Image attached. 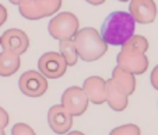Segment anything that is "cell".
I'll return each instance as SVG.
<instances>
[{"label":"cell","mask_w":158,"mask_h":135,"mask_svg":"<svg viewBox=\"0 0 158 135\" xmlns=\"http://www.w3.org/2000/svg\"><path fill=\"white\" fill-rule=\"evenodd\" d=\"M2 48L6 51L15 52L18 55H23L30 47V38L23 30L18 28H10L2 34Z\"/></svg>","instance_id":"cell-9"},{"label":"cell","mask_w":158,"mask_h":135,"mask_svg":"<svg viewBox=\"0 0 158 135\" xmlns=\"http://www.w3.org/2000/svg\"><path fill=\"white\" fill-rule=\"evenodd\" d=\"M7 16H9L7 14V9L3 4H0V27L7 21Z\"/></svg>","instance_id":"cell-23"},{"label":"cell","mask_w":158,"mask_h":135,"mask_svg":"<svg viewBox=\"0 0 158 135\" xmlns=\"http://www.w3.org/2000/svg\"><path fill=\"white\" fill-rule=\"evenodd\" d=\"M88 96L85 90L78 86H70L63 92L60 104L69 111L73 117H80L87 111L88 107Z\"/></svg>","instance_id":"cell-6"},{"label":"cell","mask_w":158,"mask_h":135,"mask_svg":"<svg viewBox=\"0 0 158 135\" xmlns=\"http://www.w3.org/2000/svg\"><path fill=\"white\" fill-rule=\"evenodd\" d=\"M134 17L129 11L116 10L106 16L101 25V35L108 45L122 47L134 35L136 31Z\"/></svg>","instance_id":"cell-1"},{"label":"cell","mask_w":158,"mask_h":135,"mask_svg":"<svg viewBox=\"0 0 158 135\" xmlns=\"http://www.w3.org/2000/svg\"><path fill=\"white\" fill-rule=\"evenodd\" d=\"M67 62L60 52H45L38 61V69L48 79H59L67 70Z\"/></svg>","instance_id":"cell-7"},{"label":"cell","mask_w":158,"mask_h":135,"mask_svg":"<svg viewBox=\"0 0 158 135\" xmlns=\"http://www.w3.org/2000/svg\"><path fill=\"white\" fill-rule=\"evenodd\" d=\"M129 13L140 24H151L157 18V4L154 0H130Z\"/></svg>","instance_id":"cell-10"},{"label":"cell","mask_w":158,"mask_h":135,"mask_svg":"<svg viewBox=\"0 0 158 135\" xmlns=\"http://www.w3.org/2000/svg\"><path fill=\"white\" fill-rule=\"evenodd\" d=\"M0 42H2V37H0Z\"/></svg>","instance_id":"cell-28"},{"label":"cell","mask_w":158,"mask_h":135,"mask_svg":"<svg viewBox=\"0 0 158 135\" xmlns=\"http://www.w3.org/2000/svg\"><path fill=\"white\" fill-rule=\"evenodd\" d=\"M18 11L27 20H41L45 17L36 0H21L18 3Z\"/></svg>","instance_id":"cell-15"},{"label":"cell","mask_w":158,"mask_h":135,"mask_svg":"<svg viewBox=\"0 0 158 135\" xmlns=\"http://www.w3.org/2000/svg\"><path fill=\"white\" fill-rule=\"evenodd\" d=\"M116 63L123 69L131 72L133 75H143L148 68V58L146 52H140L136 49H130L122 47L120 52L116 56Z\"/></svg>","instance_id":"cell-5"},{"label":"cell","mask_w":158,"mask_h":135,"mask_svg":"<svg viewBox=\"0 0 158 135\" xmlns=\"http://www.w3.org/2000/svg\"><path fill=\"white\" fill-rule=\"evenodd\" d=\"M11 134L13 135H35V131H34L28 124L17 123V124H14V127L11 128Z\"/></svg>","instance_id":"cell-20"},{"label":"cell","mask_w":158,"mask_h":135,"mask_svg":"<svg viewBox=\"0 0 158 135\" xmlns=\"http://www.w3.org/2000/svg\"><path fill=\"white\" fill-rule=\"evenodd\" d=\"M0 135H4V129H0Z\"/></svg>","instance_id":"cell-26"},{"label":"cell","mask_w":158,"mask_h":135,"mask_svg":"<svg viewBox=\"0 0 158 135\" xmlns=\"http://www.w3.org/2000/svg\"><path fill=\"white\" fill-rule=\"evenodd\" d=\"M106 103L114 111H123L129 104V94H126L112 78L106 80Z\"/></svg>","instance_id":"cell-12"},{"label":"cell","mask_w":158,"mask_h":135,"mask_svg":"<svg viewBox=\"0 0 158 135\" xmlns=\"http://www.w3.org/2000/svg\"><path fill=\"white\" fill-rule=\"evenodd\" d=\"M87 3L93 4V6H99V4H104L105 0H85Z\"/></svg>","instance_id":"cell-24"},{"label":"cell","mask_w":158,"mask_h":135,"mask_svg":"<svg viewBox=\"0 0 158 135\" xmlns=\"http://www.w3.org/2000/svg\"><path fill=\"white\" fill-rule=\"evenodd\" d=\"M141 129L134 124H125L110 131V135H140Z\"/></svg>","instance_id":"cell-19"},{"label":"cell","mask_w":158,"mask_h":135,"mask_svg":"<svg viewBox=\"0 0 158 135\" xmlns=\"http://www.w3.org/2000/svg\"><path fill=\"white\" fill-rule=\"evenodd\" d=\"M74 42L78 51V56L85 62H94L102 58L108 51V44L102 38L101 33L93 27L78 30L74 35Z\"/></svg>","instance_id":"cell-2"},{"label":"cell","mask_w":158,"mask_h":135,"mask_svg":"<svg viewBox=\"0 0 158 135\" xmlns=\"http://www.w3.org/2000/svg\"><path fill=\"white\" fill-rule=\"evenodd\" d=\"M48 124L56 134H67L73 127V115L62 104H55L48 111Z\"/></svg>","instance_id":"cell-8"},{"label":"cell","mask_w":158,"mask_h":135,"mask_svg":"<svg viewBox=\"0 0 158 135\" xmlns=\"http://www.w3.org/2000/svg\"><path fill=\"white\" fill-rule=\"evenodd\" d=\"M36 2L45 17L56 14V11H59L62 7V0H36Z\"/></svg>","instance_id":"cell-17"},{"label":"cell","mask_w":158,"mask_h":135,"mask_svg":"<svg viewBox=\"0 0 158 135\" xmlns=\"http://www.w3.org/2000/svg\"><path fill=\"white\" fill-rule=\"evenodd\" d=\"M20 56L21 55L11 51H6V49L0 52V76L2 78H9L20 69Z\"/></svg>","instance_id":"cell-13"},{"label":"cell","mask_w":158,"mask_h":135,"mask_svg":"<svg viewBox=\"0 0 158 135\" xmlns=\"http://www.w3.org/2000/svg\"><path fill=\"white\" fill-rule=\"evenodd\" d=\"M9 125V114L3 107H0V129H6Z\"/></svg>","instance_id":"cell-21"},{"label":"cell","mask_w":158,"mask_h":135,"mask_svg":"<svg viewBox=\"0 0 158 135\" xmlns=\"http://www.w3.org/2000/svg\"><path fill=\"white\" fill-rule=\"evenodd\" d=\"M118 2H122V3H126V2H129V0H118Z\"/></svg>","instance_id":"cell-27"},{"label":"cell","mask_w":158,"mask_h":135,"mask_svg":"<svg viewBox=\"0 0 158 135\" xmlns=\"http://www.w3.org/2000/svg\"><path fill=\"white\" fill-rule=\"evenodd\" d=\"M122 47H126V48H130V49H136V51H140V52H147L148 49V39L143 35H133L129 38V41L126 42L125 45Z\"/></svg>","instance_id":"cell-18"},{"label":"cell","mask_w":158,"mask_h":135,"mask_svg":"<svg viewBox=\"0 0 158 135\" xmlns=\"http://www.w3.org/2000/svg\"><path fill=\"white\" fill-rule=\"evenodd\" d=\"M150 79H151V84H152V87H154L155 90H158V65L155 66L154 69H152Z\"/></svg>","instance_id":"cell-22"},{"label":"cell","mask_w":158,"mask_h":135,"mask_svg":"<svg viewBox=\"0 0 158 135\" xmlns=\"http://www.w3.org/2000/svg\"><path fill=\"white\" fill-rule=\"evenodd\" d=\"M21 93L27 97H41L48 90V78L36 70H27L18 79Z\"/></svg>","instance_id":"cell-4"},{"label":"cell","mask_w":158,"mask_h":135,"mask_svg":"<svg viewBox=\"0 0 158 135\" xmlns=\"http://www.w3.org/2000/svg\"><path fill=\"white\" fill-rule=\"evenodd\" d=\"M134 76L136 75L120 68L119 65L112 70V79L115 80V83L129 96H131L134 93V90H136V78Z\"/></svg>","instance_id":"cell-14"},{"label":"cell","mask_w":158,"mask_h":135,"mask_svg":"<svg viewBox=\"0 0 158 135\" xmlns=\"http://www.w3.org/2000/svg\"><path fill=\"white\" fill-rule=\"evenodd\" d=\"M80 30V21L77 16L70 11H63L52 17L48 24V31L52 38L57 41L73 39Z\"/></svg>","instance_id":"cell-3"},{"label":"cell","mask_w":158,"mask_h":135,"mask_svg":"<svg viewBox=\"0 0 158 135\" xmlns=\"http://www.w3.org/2000/svg\"><path fill=\"white\" fill-rule=\"evenodd\" d=\"M59 52L63 55V58L66 59L67 65L69 66H74L77 63L78 56V51L77 47H76L74 39H63V41H59Z\"/></svg>","instance_id":"cell-16"},{"label":"cell","mask_w":158,"mask_h":135,"mask_svg":"<svg viewBox=\"0 0 158 135\" xmlns=\"http://www.w3.org/2000/svg\"><path fill=\"white\" fill-rule=\"evenodd\" d=\"M9 2H10L11 4H17V6H18V3H20L21 0H9Z\"/></svg>","instance_id":"cell-25"},{"label":"cell","mask_w":158,"mask_h":135,"mask_svg":"<svg viewBox=\"0 0 158 135\" xmlns=\"http://www.w3.org/2000/svg\"><path fill=\"white\" fill-rule=\"evenodd\" d=\"M83 89L93 104L99 106L106 103V80H104L101 76L87 78L83 83Z\"/></svg>","instance_id":"cell-11"}]
</instances>
